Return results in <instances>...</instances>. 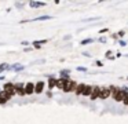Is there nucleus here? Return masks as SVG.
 Masks as SVG:
<instances>
[{"label": "nucleus", "instance_id": "obj_1", "mask_svg": "<svg viewBox=\"0 0 128 124\" xmlns=\"http://www.w3.org/2000/svg\"><path fill=\"white\" fill-rule=\"evenodd\" d=\"M3 90H4V92H7L10 96L14 95V94L17 92V91H15V85L11 84V83H7V84H4V85H3Z\"/></svg>", "mask_w": 128, "mask_h": 124}, {"label": "nucleus", "instance_id": "obj_2", "mask_svg": "<svg viewBox=\"0 0 128 124\" xmlns=\"http://www.w3.org/2000/svg\"><path fill=\"white\" fill-rule=\"evenodd\" d=\"M110 95H112V91H110L109 87H102L100 88V96H99L100 99H106V98H109Z\"/></svg>", "mask_w": 128, "mask_h": 124}, {"label": "nucleus", "instance_id": "obj_3", "mask_svg": "<svg viewBox=\"0 0 128 124\" xmlns=\"http://www.w3.org/2000/svg\"><path fill=\"white\" fill-rule=\"evenodd\" d=\"M76 87H77V84H74L73 81L68 80V83H66V85H65L64 91H65V92H69V91H76Z\"/></svg>", "mask_w": 128, "mask_h": 124}, {"label": "nucleus", "instance_id": "obj_4", "mask_svg": "<svg viewBox=\"0 0 128 124\" xmlns=\"http://www.w3.org/2000/svg\"><path fill=\"white\" fill-rule=\"evenodd\" d=\"M125 98H127V92H125L124 90H120L118 92H117V95L114 96V99H116V101H118V102H122Z\"/></svg>", "mask_w": 128, "mask_h": 124}, {"label": "nucleus", "instance_id": "obj_5", "mask_svg": "<svg viewBox=\"0 0 128 124\" xmlns=\"http://www.w3.org/2000/svg\"><path fill=\"white\" fill-rule=\"evenodd\" d=\"M100 96V88L99 87H94L92 88V92H91V95H90V98L94 101V99H96V98H99Z\"/></svg>", "mask_w": 128, "mask_h": 124}, {"label": "nucleus", "instance_id": "obj_6", "mask_svg": "<svg viewBox=\"0 0 128 124\" xmlns=\"http://www.w3.org/2000/svg\"><path fill=\"white\" fill-rule=\"evenodd\" d=\"M66 83H68V79H64V77H62V79H58L56 80V87L64 90L65 85H66Z\"/></svg>", "mask_w": 128, "mask_h": 124}, {"label": "nucleus", "instance_id": "obj_7", "mask_svg": "<svg viewBox=\"0 0 128 124\" xmlns=\"http://www.w3.org/2000/svg\"><path fill=\"white\" fill-rule=\"evenodd\" d=\"M10 98H11V96H10L7 92H4V91H3V92H0V103H4V102H7Z\"/></svg>", "mask_w": 128, "mask_h": 124}, {"label": "nucleus", "instance_id": "obj_8", "mask_svg": "<svg viewBox=\"0 0 128 124\" xmlns=\"http://www.w3.org/2000/svg\"><path fill=\"white\" fill-rule=\"evenodd\" d=\"M34 87H36L34 84H32V83H28V84L25 85V92H26V94H32V92H34Z\"/></svg>", "mask_w": 128, "mask_h": 124}, {"label": "nucleus", "instance_id": "obj_9", "mask_svg": "<svg viewBox=\"0 0 128 124\" xmlns=\"http://www.w3.org/2000/svg\"><path fill=\"white\" fill-rule=\"evenodd\" d=\"M15 91H17V94H20V95H24L25 92V87H24V84H15Z\"/></svg>", "mask_w": 128, "mask_h": 124}, {"label": "nucleus", "instance_id": "obj_10", "mask_svg": "<svg viewBox=\"0 0 128 124\" xmlns=\"http://www.w3.org/2000/svg\"><path fill=\"white\" fill-rule=\"evenodd\" d=\"M84 90H86V84H77L74 92L77 94V95H80V94H84Z\"/></svg>", "mask_w": 128, "mask_h": 124}, {"label": "nucleus", "instance_id": "obj_11", "mask_svg": "<svg viewBox=\"0 0 128 124\" xmlns=\"http://www.w3.org/2000/svg\"><path fill=\"white\" fill-rule=\"evenodd\" d=\"M43 87H44V83L43 81H39L36 84V87H34V92H37V94H40L43 91Z\"/></svg>", "mask_w": 128, "mask_h": 124}, {"label": "nucleus", "instance_id": "obj_12", "mask_svg": "<svg viewBox=\"0 0 128 124\" xmlns=\"http://www.w3.org/2000/svg\"><path fill=\"white\" fill-rule=\"evenodd\" d=\"M92 88L94 87H91V85H86V90H84V94L83 95H91V92H92Z\"/></svg>", "mask_w": 128, "mask_h": 124}, {"label": "nucleus", "instance_id": "obj_13", "mask_svg": "<svg viewBox=\"0 0 128 124\" xmlns=\"http://www.w3.org/2000/svg\"><path fill=\"white\" fill-rule=\"evenodd\" d=\"M110 91H112V95H113V98H114V96H116L117 95V92H118V88H117V87H114V85H112V87H110Z\"/></svg>", "mask_w": 128, "mask_h": 124}, {"label": "nucleus", "instance_id": "obj_14", "mask_svg": "<svg viewBox=\"0 0 128 124\" xmlns=\"http://www.w3.org/2000/svg\"><path fill=\"white\" fill-rule=\"evenodd\" d=\"M55 85H56V80L50 79V81H48V87H50V88H54Z\"/></svg>", "mask_w": 128, "mask_h": 124}, {"label": "nucleus", "instance_id": "obj_15", "mask_svg": "<svg viewBox=\"0 0 128 124\" xmlns=\"http://www.w3.org/2000/svg\"><path fill=\"white\" fill-rule=\"evenodd\" d=\"M30 6H32V7H40V6H43V3H34V2H32Z\"/></svg>", "mask_w": 128, "mask_h": 124}, {"label": "nucleus", "instance_id": "obj_16", "mask_svg": "<svg viewBox=\"0 0 128 124\" xmlns=\"http://www.w3.org/2000/svg\"><path fill=\"white\" fill-rule=\"evenodd\" d=\"M6 68H7V65H6V63H3V65H0V73H2V72H3Z\"/></svg>", "mask_w": 128, "mask_h": 124}, {"label": "nucleus", "instance_id": "obj_17", "mask_svg": "<svg viewBox=\"0 0 128 124\" xmlns=\"http://www.w3.org/2000/svg\"><path fill=\"white\" fill-rule=\"evenodd\" d=\"M122 102H124V105H128V95H127V98H125Z\"/></svg>", "mask_w": 128, "mask_h": 124}, {"label": "nucleus", "instance_id": "obj_18", "mask_svg": "<svg viewBox=\"0 0 128 124\" xmlns=\"http://www.w3.org/2000/svg\"><path fill=\"white\" fill-rule=\"evenodd\" d=\"M90 41H92V40H84V41H83V43H81V44H88Z\"/></svg>", "mask_w": 128, "mask_h": 124}]
</instances>
